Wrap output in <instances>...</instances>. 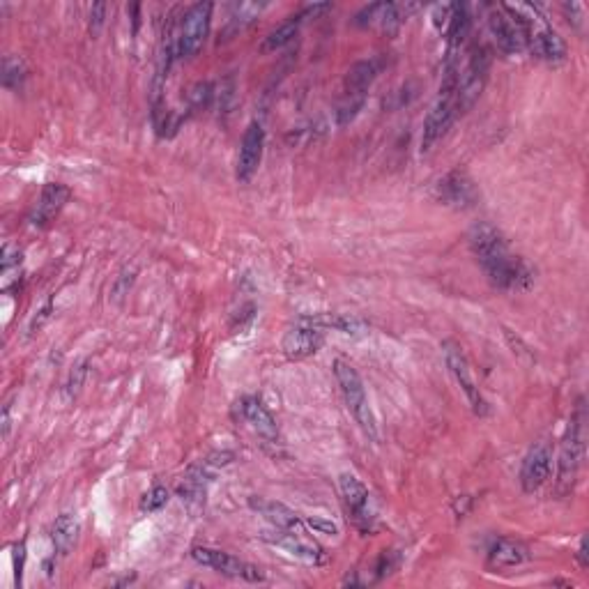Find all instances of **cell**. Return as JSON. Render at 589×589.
I'll list each match as a JSON object with an SVG mask.
<instances>
[{"label": "cell", "mask_w": 589, "mask_h": 589, "mask_svg": "<svg viewBox=\"0 0 589 589\" xmlns=\"http://www.w3.org/2000/svg\"><path fill=\"white\" fill-rule=\"evenodd\" d=\"M470 249L484 270L486 279L497 290H527L534 283V270L525 258L511 251L509 242L495 226L479 221L470 228Z\"/></svg>", "instance_id": "6da1fadb"}, {"label": "cell", "mask_w": 589, "mask_h": 589, "mask_svg": "<svg viewBox=\"0 0 589 589\" xmlns=\"http://www.w3.org/2000/svg\"><path fill=\"white\" fill-rule=\"evenodd\" d=\"M509 12L518 19L525 35V49L546 63H562L566 58V44L557 30L548 24V19L534 5H507Z\"/></svg>", "instance_id": "7a4b0ae2"}, {"label": "cell", "mask_w": 589, "mask_h": 589, "mask_svg": "<svg viewBox=\"0 0 589 589\" xmlns=\"http://www.w3.org/2000/svg\"><path fill=\"white\" fill-rule=\"evenodd\" d=\"M458 65L445 67V79H442L438 99H435L431 111L424 120V132H422V155L431 152L442 136L447 134V129L454 125L458 118L456 109V88H458Z\"/></svg>", "instance_id": "3957f363"}, {"label": "cell", "mask_w": 589, "mask_h": 589, "mask_svg": "<svg viewBox=\"0 0 589 589\" xmlns=\"http://www.w3.org/2000/svg\"><path fill=\"white\" fill-rule=\"evenodd\" d=\"M332 369H334V378L341 387L343 399H346L350 415L355 417V422L359 424V428H362V431L369 435L371 440H378L376 417H373L369 394H366L362 376H359L353 364L343 362V359H336Z\"/></svg>", "instance_id": "277c9868"}, {"label": "cell", "mask_w": 589, "mask_h": 589, "mask_svg": "<svg viewBox=\"0 0 589 589\" xmlns=\"http://www.w3.org/2000/svg\"><path fill=\"white\" fill-rule=\"evenodd\" d=\"M491 72V51L484 44H474L468 53V63L463 72H458V88H456V109L458 116L470 111L477 99L481 97Z\"/></svg>", "instance_id": "5b68a950"}, {"label": "cell", "mask_w": 589, "mask_h": 589, "mask_svg": "<svg viewBox=\"0 0 589 589\" xmlns=\"http://www.w3.org/2000/svg\"><path fill=\"white\" fill-rule=\"evenodd\" d=\"M212 3H196L185 12L180 21V30L175 35V56L178 58H194L203 49L205 40L210 35L212 24Z\"/></svg>", "instance_id": "8992f818"}, {"label": "cell", "mask_w": 589, "mask_h": 589, "mask_svg": "<svg viewBox=\"0 0 589 589\" xmlns=\"http://www.w3.org/2000/svg\"><path fill=\"white\" fill-rule=\"evenodd\" d=\"M583 422L585 412L583 405L573 412L569 419V426H566V435L562 442L560 451V486L562 491H569L573 481L578 479V472L583 468L585 461V433H583Z\"/></svg>", "instance_id": "52a82bcc"}, {"label": "cell", "mask_w": 589, "mask_h": 589, "mask_svg": "<svg viewBox=\"0 0 589 589\" xmlns=\"http://www.w3.org/2000/svg\"><path fill=\"white\" fill-rule=\"evenodd\" d=\"M442 355H445V362L449 366L451 376H454L456 385L461 387V392L465 394V399H468L474 415L479 417L488 415V403L484 399V394H481V389L477 387V382H474L470 362L468 357H465V350L458 346L456 341H445L442 343Z\"/></svg>", "instance_id": "ba28073f"}, {"label": "cell", "mask_w": 589, "mask_h": 589, "mask_svg": "<svg viewBox=\"0 0 589 589\" xmlns=\"http://www.w3.org/2000/svg\"><path fill=\"white\" fill-rule=\"evenodd\" d=\"M191 557L198 564L208 566V569L221 573V576L235 578V580H247V583H263L265 573L258 569L256 564H249L235 557L226 550H217V548H208V546H196L191 548Z\"/></svg>", "instance_id": "9c48e42d"}, {"label": "cell", "mask_w": 589, "mask_h": 589, "mask_svg": "<svg viewBox=\"0 0 589 589\" xmlns=\"http://www.w3.org/2000/svg\"><path fill=\"white\" fill-rule=\"evenodd\" d=\"M380 72V63L378 60H362V63H357L353 70L348 72L346 76V88H343V104L339 109V122L341 125H346V122L353 120L357 116V111L364 106V99H366V90L373 81H376V76Z\"/></svg>", "instance_id": "30bf717a"}, {"label": "cell", "mask_w": 589, "mask_h": 589, "mask_svg": "<svg viewBox=\"0 0 589 589\" xmlns=\"http://www.w3.org/2000/svg\"><path fill=\"white\" fill-rule=\"evenodd\" d=\"M339 488L343 495V502L353 516V523L359 527V530L371 532L376 527V511H373L371 504V493L362 481H359L355 474L343 472L339 477Z\"/></svg>", "instance_id": "8fae6325"}, {"label": "cell", "mask_w": 589, "mask_h": 589, "mask_svg": "<svg viewBox=\"0 0 589 589\" xmlns=\"http://www.w3.org/2000/svg\"><path fill=\"white\" fill-rule=\"evenodd\" d=\"M323 341H325L323 327L311 323L309 316H302L293 327H290V330L286 332V336H283L281 350L288 359H293V362H300V359H307L311 355H316L320 350V346H323Z\"/></svg>", "instance_id": "7c38bea8"}, {"label": "cell", "mask_w": 589, "mask_h": 589, "mask_svg": "<svg viewBox=\"0 0 589 589\" xmlns=\"http://www.w3.org/2000/svg\"><path fill=\"white\" fill-rule=\"evenodd\" d=\"M435 196L449 208L468 210L474 208L479 201V189L474 180L465 171H449L438 185H435Z\"/></svg>", "instance_id": "4fadbf2b"}, {"label": "cell", "mask_w": 589, "mask_h": 589, "mask_svg": "<svg viewBox=\"0 0 589 589\" xmlns=\"http://www.w3.org/2000/svg\"><path fill=\"white\" fill-rule=\"evenodd\" d=\"M488 28H491L497 49L504 53H520L525 49V35L518 19L509 12L507 5H497L488 14Z\"/></svg>", "instance_id": "5bb4252c"}, {"label": "cell", "mask_w": 589, "mask_h": 589, "mask_svg": "<svg viewBox=\"0 0 589 589\" xmlns=\"http://www.w3.org/2000/svg\"><path fill=\"white\" fill-rule=\"evenodd\" d=\"M263 150H265V129L260 122H249V127L244 129L242 141H240V155H237V168L235 175L240 182H249L254 178L260 162H263Z\"/></svg>", "instance_id": "9a60e30c"}, {"label": "cell", "mask_w": 589, "mask_h": 589, "mask_svg": "<svg viewBox=\"0 0 589 589\" xmlns=\"http://www.w3.org/2000/svg\"><path fill=\"white\" fill-rule=\"evenodd\" d=\"M553 474V451L546 442H537L520 465V486L525 493H537Z\"/></svg>", "instance_id": "2e32d148"}, {"label": "cell", "mask_w": 589, "mask_h": 589, "mask_svg": "<svg viewBox=\"0 0 589 589\" xmlns=\"http://www.w3.org/2000/svg\"><path fill=\"white\" fill-rule=\"evenodd\" d=\"M260 537H263V541L272 543V546H277L281 550H286L288 555H293V557H297V560H302L307 564L318 566V564L325 562L323 550H320L318 543H313L304 537V532L277 530V527H272V532H263Z\"/></svg>", "instance_id": "e0dca14e"}, {"label": "cell", "mask_w": 589, "mask_h": 589, "mask_svg": "<svg viewBox=\"0 0 589 589\" xmlns=\"http://www.w3.org/2000/svg\"><path fill=\"white\" fill-rule=\"evenodd\" d=\"M237 412H240V417L251 428H254L260 438H265L270 442L279 440L277 419L272 417V412L267 410V405L260 401L258 396H242V399L237 401Z\"/></svg>", "instance_id": "ac0fdd59"}, {"label": "cell", "mask_w": 589, "mask_h": 589, "mask_svg": "<svg viewBox=\"0 0 589 589\" xmlns=\"http://www.w3.org/2000/svg\"><path fill=\"white\" fill-rule=\"evenodd\" d=\"M70 201V189L65 185H60V182H49V185H44L40 198H37L33 214H30V224L35 228H44L49 226L53 219L58 217L60 210L65 208V203Z\"/></svg>", "instance_id": "d6986e66"}, {"label": "cell", "mask_w": 589, "mask_h": 589, "mask_svg": "<svg viewBox=\"0 0 589 589\" xmlns=\"http://www.w3.org/2000/svg\"><path fill=\"white\" fill-rule=\"evenodd\" d=\"M472 28L470 7L465 3L449 5L447 12V65H458L456 53L461 49V44L468 40Z\"/></svg>", "instance_id": "ffe728a7"}, {"label": "cell", "mask_w": 589, "mask_h": 589, "mask_svg": "<svg viewBox=\"0 0 589 589\" xmlns=\"http://www.w3.org/2000/svg\"><path fill=\"white\" fill-rule=\"evenodd\" d=\"M249 507L256 511L258 516H263L267 523L277 530H290V532H304L302 518L295 514L293 509H288L286 504L265 500V497H251Z\"/></svg>", "instance_id": "44dd1931"}, {"label": "cell", "mask_w": 589, "mask_h": 589, "mask_svg": "<svg viewBox=\"0 0 589 589\" xmlns=\"http://www.w3.org/2000/svg\"><path fill=\"white\" fill-rule=\"evenodd\" d=\"M486 557L488 566H493V569H509V566H520L532 560L530 548L525 543L507 537L493 539L486 550Z\"/></svg>", "instance_id": "7402d4cb"}, {"label": "cell", "mask_w": 589, "mask_h": 589, "mask_svg": "<svg viewBox=\"0 0 589 589\" xmlns=\"http://www.w3.org/2000/svg\"><path fill=\"white\" fill-rule=\"evenodd\" d=\"M401 5H394V3H373V5H366L362 12H357L355 17V24L357 26H380L382 30H387V33H392L396 30V26L401 24Z\"/></svg>", "instance_id": "603a6c76"}, {"label": "cell", "mask_w": 589, "mask_h": 589, "mask_svg": "<svg viewBox=\"0 0 589 589\" xmlns=\"http://www.w3.org/2000/svg\"><path fill=\"white\" fill-rule=\"evenodd\" d=\"M76 537H79V520H76L72 514H60L56 520H53L51 527V541H53V550L58 555H70Z\"/></svg>", "instance_id": "cb8c5ba5"}, {"label": "cell", "mask_w": 589, "mask_h": 589, "mask_svg": "<svg viewBox=\"0 0 589 589\" xmlns=\"http://www.w3.org/2000/svg\"><path fill=\"white\" fill-rule=\"evenodd\" d=\"M309 320L323 330H336L343 334H357L364 330V320L346 316V313H318V316H309Z\"/></svg>", "instance_id": "d4e9b609"}, {"label": "cell", "mask_w": 589, "mask_h": 589, "mask_svg": "<svg viewBox=\"0 0 589 589\" xmlns=\"http://www.w3.org/2000/svg\"><path fill=\"white\" fill-rule=\"evenodd\" d=\"M300 21H302L300 14H297V17H293V21H286V24H281L277 30H272V33L263 40V49L277 51V49L286 47V44L293 42L297 30H300Z\"/></svg>", "instance_id": "484cf974"}, {"label": "cell", "mask_w": 589, "mask_h": 589, "mask_svg": "<svg viewBox=\"0 0 589 589\" xmlns=\"http://www.w3.org/2000/svg\"><path fill=\"white\" fill-rule=\"evenodd\" d=\"M26 79V67L19 58L5 56L3 60V86L10 90H21Z\"/></svg>", "instance_id": "4316f807"}, {"label": "cell", "mask_w": 589, "mask_h": 589, "mask_svg": "<svg viewBox=\"0 0 589 589\" xmlns=\"http://www.w3.org/2000/svg\"><path fill=\"white\" fill-rule=\"evenodd\" d=\"M168 502V491L164 486H155L150 488L148 493L143 495L141 500V511L143 514H157V511H162Z\"/></svg>", "instance_id": "83f0119b"}, {"label": "cell", "mask_w": 589, "mask_h": 589, "mask_svg": "<svg viewBox=\"0 0 589 589\" xmlns=\"http://www.w3.org/2000/svg\"><path fill=\"white\" fill-rule=\"evenodd\" d=\"M307 525L313 527V530L318 532H325V534H339V527H336L334 523H330V520H320V518H309Z\"/></svg>", "instance_id": "f1b7e54d"}, {"label": "cell", "mask_w": 589, "mask_h": 589, "mask_svg": "<svg viewBox=\"0 0 589 589\" xmlns=\"http://www.w3.org/2000/svg\"><path fill=\"white\" fill-rule=\"evenodd\" d=\"M104 12H106V7L102 3L93 5V10H90V24H93V19H95V30L104 24Z\"/></svg>", "instance_id": "f546056e"}, {"label": "cell", "mask_w": 589, "mask_h": 589, "mask_svg": "<svg viewBox=\"0 0 589 589\" xmlns=\"http://www.w3.org/2000/svg\"><path fill=\"white\" fill-rule=\"evenodd\" d=\"M578 560H580V566H587V537L580 539V548H578Z\"/></svg>", "instance_id": "4dcf8cb0"}, {"label": "cell", "mask_w": 589, "mask_h": 589, "mask_svg": "<svg viewBox=\"0 0 589 589\" xmlns=\"http://www.w3.org/2000/svg\"><path fill=\"white\" fill-rule=\"evenodd\" d=\"M7 433H10V408L3 410V435L7 438Z\"/></svg>", "instance_id": "1f68e13d"}]
</instances>
